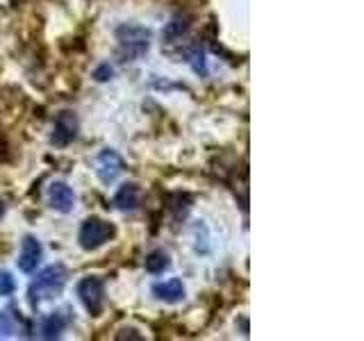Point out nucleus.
Masks as SVG:
<instances>
[{
	"mask_svg": "<svg viewBox=\"0 0 364 341\" xmlns=\"http://www.w3.org/2000/svg\"><path fill=\"white\" fill-rule=\"evenodd\" d=\"M117 41L123 62L139 60L151 48V30H146L141 26H121L117 30Z\"/></svg>",
	"mask_w": 364,
	"mask_h": 341,
	"instance_id": "nucleus-1",
	"label": "nucleus"
},
{
	"mask_svg": "<svg viewBox=\"0 0 364 341\" xmlns=\"http://www.w3.org/2000/svg\"><path fill=\"white\" fill-rule=\"evenodd\" d=\"M64 284H66V269L62 264H53L48 269H43L30 287L32 305H37L41 298H50V296L60 293Z\"/></svg>",
	"mask_w": 364,
	"mask_h": 341,
	"instance_id": "nucleus-2",
	"label": "nucleus"
},
{
	"mask_svg": "<svg viewBox=\"0 0 364 341\" xmlns=\"http://www.w3.org/2000/svg\"><path fill=\"white\" fill-rule=\"evenodd\" d=\"M114 225L102 221V219H96V216H91V219H87L82 223V227H80V234H77V242L80 246H82L85 250H96L100 248L102 244H107L109 239L114 237Z\"/></svg>",
	"mask_w": 364,
	"mask_h": 341,
	"instance_id": "nucleus-3",
	"label": "nucleus"
},
{
	"mask_svg": "<svg viewBox=\"0 0 364 341\" xmlns=\"http://www.w3.org/2000/svg\"><path fill=\"white\" fill-rule=\"evenodd\" d=\"M77 296L91 316H98L105 303V284L98 278H85L77 284Z\"/></svg>",
	"mask_w": 364,
	"mask_h": 341,
	"instance_id": "nucleus-4",
	"label": "nucleus"
},
{
	"mask_svg": "<svg viewBox=\"0 0 364 341\" xmlns=\"http://www.w3.org/2000/svg\"><path fill=\"white\" fill-rule=\"evenodd\" d=\"M77 136V117L73 112H62L57 114L55 128H53V144L57 148L68 146Z\"/></svg>",
	"mask_w": 364,
	"mask_h": 341,
	"instance_id": "nucleus-5",
	"label": "nucleus"
},
{
	"mask_svg": "<svg viewBox=\"0 0 364 341\" xmlns=\"http://www.w3.org/2000/svg\"><path fill=\"white\" fill-rule=\"evenodd\" d=\"M123 170V159L114 153V151H102L96 159V173L98 178L105 182V185H109V182H114L119 178V173Z\"/></svg>",
	"mask_w": 364,
	"mask_h": 341,
	"instance_id": "nucleus-6",
	"label": "nucleus"
},
{
	"mask_svg": "<svg viewBox=\"0 0 364 341\" xmlns=\"http://www.w3.org/2000/svg\"><path fill=\"white\" fill-rule=\"evenodd\" d=\"M41 255H43L41 244L34 237H26V239H23V244H21L18 269L23 273H34L39 266V261H41Z\"/></svg>",
	"mask_w": 364,
	"mask_h": 341,
	"instance_id": "nucleus-7",
	"label": "nucleus"
},
{
	"mask_svg": "<svg viewBox=\"0 0 364 341\" xmlns=\"http://www.w3.org/2000/svg\"><path fill=\"white\" fill-rule=\"evenodd\" d=\"M48 200L50 205L57 210V212H71L73 210V202H75V196L68 185H64V182H53L50 189H48Z\"/></svg>",
	"mask_w": 364,
	"mask_h": 341,
	"instance_id": "nucleus-8",
	"label": "nucleus"
},
{
	"mask_svg": "<svg viewBox=\"0 0 364 341\" xmlns=\"http://www.w3.org/2000/svg\"><path fill=\"white\" fill-rule=\"evenodd\" d=\"M153 293H155V298L173 305V303H180L182 298H185V284L173 278V280H166V282L155 284Z\"/></svg>",
	"mask_w": 364,
	"mask_h": 341,
	"instance_id": "nucleus-9",
	"label": "nucleus"
},
{
	"mask_svg": "<svg viewBox=\"0 0 364 341\" xmlns=\"http://www.w3.org/2000/svg\"><path fill=\"white\" fill-rule=\"evenodd\" d=\"M139 200H141V191L136 185H123L117 196H114V205H117L119 210H136L139 207Z\"/></svg>",
	"mask_w": 364,
	"mask_h": 341,
	"instance_id": "nucleus-10",
	"label": "nucleus"
},
{
	"mask_svg": "<svg viewBox=\"0 0 364 341\" xmlns=\"http://www.w3.org/2000/svg\"><path fill=\"white\" fill-rule=\"evenodd\" d=\"M66 321H64V316L62 314H50L46 321L41 323V335L43 339H55V337H60V332L64 330Z\"/></svg>",
	"mask_w": 364,
	"mask_h": 341,
	"instance_id": "nucleus-11",
	"label": "nucleus"
},
{
	"mask_svg": "<svg viewBox=\"0 0 364 341\" xmlns=\"http://www.w3.org/2000/svg\"><path fill=\"white\" fill-rule=\"evenodd\" d=\"M168 264L171 261H168V255L164 253V250H153V253L146 257V271L155 273V276L157 273H164L168 269Z\"/></svg>",
	"mask_w": 364,
	"mask_h": 341,
	"instance_id": "nucleus-12",
	"label": "nucleus"
},
{
	"mask_svg": "<svg viewBox=\"0 0 364 341\" xmlns=\"http://www.w3.org/2000/svg\"><path fill=\"white\" fill-rule=\"evenodd\" d=\"M14 291H16L14 278H11L7 271H3V273H0V296H11Z\"/></svg>",
	"mask_w": 364,
	"mask_h": 341,
	"instance_id": "nucleus-13",
	"label": "nucleus"
},
{
	"mask_svg": "<svg viewBox=\"0 0 364 341\" xmlns=\"http://www.w3.org/2000/svg\"><path fill=\"white\" fill-rule=\"evenodd\" d=\"M187 28H189V23H187V21H180V18L171 21V26L166 28V37H178V34H182Z\"/></svg>",
	"mask_w": 364,
	"mask_h": 341,
	"instance_id": "nucleus-14",
	"label": "nucleus"
},
{
	"mask_svg": "<svg viewBox=\"0 0 364 341\" xmlns=\"http://www.w3.org/2000/svg\"><path fill=\"white\" fill-rule=\"evenodd\" d=\"M0 332H3V335H9V332H11L9 312H3V314H0Z\"/></svg>",
	"mask_w": 364,
	"mask_h": 341,
	"instance_id": "nucleus-15",
	"label": "nucleus"
},
{
	"mask_svg": "<svg viewBox=\"0 0 364 341\" xmlns=\"http://www.w3.org/2000/svg\"><path fill=\"white\" fill-rule=\"evenodd\" d=\"M109 75H112V68H109V66L98 68V73H96V77H98V80H107Z\"/></svg>",
	"mask_w": 364,
	"mask_h": 341,
	"instance_id": "nucleus-16",
	"label": "nucleus"
}]
</instances>
